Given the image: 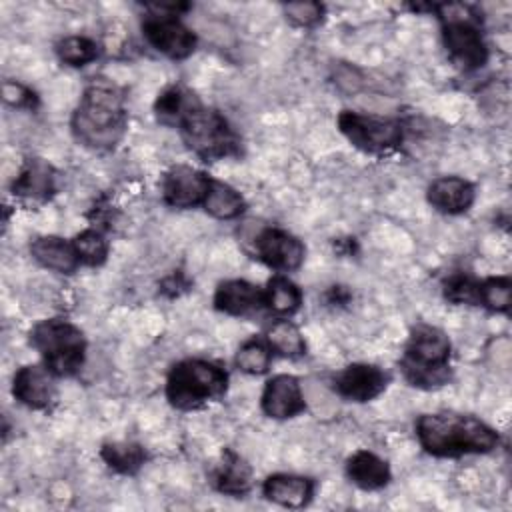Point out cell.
<instances>
[{"label": "cell", "mask_w": 512, "mask_h": 512, "mask_svg": "<svg viewBox=\"0 0 512 512\" xmlns=\"http://www.w3.org/2000/svg\"><path fill=\"white\" fill-rule=\"evenodd\" d=\"M126 124L124 90L110 78H92L70 120L74 138L86 148L110 150L122 140Z\"/></svg>", "instance_id": "1"}, {"label": "cell", "mask_w": 512, "mask_h": 512, "mask_svg": "<svg viewBox=\"0 0 512 512\" xmlns=\"http://www.w3.org/2000/svg\"><path fill=\"white\" fill-rule=\"evenodd\" d=\"M416 438L424 452L438 458L492 452L500 438L494 428L470 414L430 412L416 420Z\"/></svg>", "instance_id": "2"}, {"label": "cell", "mask_w": 512, "mask_h": 512, "mask_svg": "<svg viewBox=\"0 0 512 512\" xmlns=\"http://www.w3.org/2000/svg\"><path fill=\"white\" fill-rule=\"evenodd\" d=\"M450 338L436 326L420 324L412 330L400 360L404 378L418 388H438L450 380Z\"/></svg>", "instance_id": "3"}, {"label": "cell", "mask_w": 512, "mask_h": 512, "mask_svg": "<svg viewBox=\"0 0 512 512\" xmlns=\"http://www.w3.org/2000/svg\"><path fill=\"white\" fill-rule=\"evenodd\" d=\"M226 390V370L204 358H188L174 364L166 378V398L178 410H196L218 402Z\"/></svg>", "instance_id": "4"}, {"label": "cell", "mask_w": 512, "mask_h": 512, "mask_svg": "<svg viewBox=\"0 0 512 512\" xmlns=\"http://www.w3.org/2000/svg\"><path fill=\"white\" fill-rule=\"evenodd\" d=\"M30 344L54 376H74L86 358V338L64 318H48L30 330Z\"/></svg>", "instance_id": "5"}, {"label": "cell", "mask_w": 512, "mask_h": 512, "mask_svg": "<svg viewBox=\"0 0 512 512\" xmlns=\"http://www.w3.org/2000/svg\"><path fill=\"white\" fill-rule=\"evenodd\" d=\"M442 22V40L448 56L464 70H476L488 60V46L480 30V18L466 4L434 6Z\"/></svg>", "instance_id": "6"}, {"label": "cell", "mask_w": 512, "mask_h": 512, "mask_svg": "<svg viewBox=\"0 0 512 512\" xmlns=\"http://www.w3.org/2000/svg\"><path fill=\"white\" fill-rule=\"evenodd\" d=\"M178 130L184 144L206 162L240 154V138L230 122L218 110L202 102L194 106Z\"/></svg>", "instance_id": "7"}, {"label": "cell", "mask_w": 512, "mask_h": 512, "mask_svg": "<svg viewBox=\"0 0 512 512\" xmlns=\"http://www.w3.org/2000/svg\"><path fill=\"white\" fill-rule=\"evenodd\" d=\"M152 12L142 18V34L152 48L172 60L188 58L196 48L194 32L178 18L180 4H152Z\"/></svg>", "instance_id": "8"}, {"label": "cell", "mask_w": 512, "mask_h": 512, "mask_svg": "<svg viewBox=\"0 0 512 512\" xmlns=\"http://www.w3.org/2000/svg\"><path fill=\"white\" fill-rule=\"evenodd\" d=\"M336 122L346 140L366 154L392 152L402 144L404 138L402 124L398 120L382 118L376 114L342 110Z\"/></svg>", "instance_id": "9"}, {"label": "cell", "mask_w": 512, "mask_h": 512, "mask_svg": "<svg viewBox=\"0 0 512 512\" xmlns=\"http://www.w3.org/2000/svg\"><path fill=\"white\" fill-rule=\"evenodd\" d=\"M210 180V176L194 166L176 164L162 178V198L172 208H192L204 202Z\"/></svg>", "instance_id": "10"}, {"label": "cell", "mask_w": 512, "mask_h": 512, "mask_svg": "<svg viewBox=\"0 0 512 512\" xmlns=\"http://www.w3.org/2000/svg\"><path fill=\"white\" fill-rule=\"evenodd\" d=\"M390 382V376L376 364L366 362H354L342 368L332 384L334 390L352 402H368L380 396Z\"/></svg>", "instance_id": "11"}, {"label": "cell", "mask_w": 512, "mask_h": 512, "mask_svg": "<svg viewBox=\"0 0 512 512\" xmlns=\"http://www.w3.org/2000/svg\"><path fill=\"white\" fill-rule=\"evenodd\" d=\"M256 256L278 272H290L300 268L304 262L306 248L304 244L290 232L282 228H266L256 236L254 242Z\"/></svg>", "instance_id": "12"}, {"label": "cell", "mask_w": 512, "mask_h": 512, "mask_svg": "<svg viewBox=\"0 0 512 512\" xmlns=\"http://www.w3.org/2000/svg\"><path fill=\"white\" fill-rule=\"evenodd\" d=\"M260 404L264 414L274 420H288L298 416L306 410L300 380L292 374L272 376L264 386Z\"/></svg>", "instance_id": "13"}, {"label": "cell", "mask_w": 512, "mask_h": 512, "mask_svg": "<svg viewBox=\"0 0 512 512\" xmlns=\"http://www.w3.org/2000/svg\"><path fill=\"white\" fill-rule=\"evenodd\" d=\"M12 394L20 404L32 410H44L56 396L54 374L46 366L26 364L12 378Z\"/></svg>", "instance_id": "14"}, {"label": "cell", "mask_w": 512, "mask_h": 512, "mask_svg": "<svg viewBox=\"0 0 512 512\" xmlns=\"http://www.w3.org/2000/svg\"><path fill=\"white\" fill-rule=\"evenodd\" d=\"M264 306V292L248 280H226L214 292V308L230 316H252Z\"/></svg>", "instance_id": "15"}, {"label": "cell", "mask_w": 512, "mask_h": 512, "mask_svg": "<svg viewBox=\"0 0 512 512\" xmlns=\"http://www.w3.org/2000/svg\"><path fill=\"white\" fill-rule=\"evenodd\" d=\"M56 190V172L42 158H28L12 182V192L20 198L44 202Z\"/></svg>", "instance_id": "16"}, {"label": "cell", "mask_w": 512, "mask_h": 512, "mask_svg": "<svg viewBox=\"0 0 512 512\" xmlns=\"http://www.w3.org/2000/svg\"><path fill=\"white\" fill-rule=\"evenodd\" d=\"M476 198L474 186L460 176H442L428 186V202L444 214L466 212Z\"/></svg>", "instance_id": "17"}, {"label": "cell", "mask_w": 512, "mask_h": 512, "mask_svg": "<svg viewBox=\"0 0 512 512\" xmlns=\"http://www.w3.org/2000/svg\"><path fill=\"white\" fill-rule=\"evenodd\" d=\"M266 500L284 508H304L314 496V482L298 474H272L262 484Z\"/></svg>", "instance_id": "18"}, {"label": "cell", "mask_w": 512, "mask_h": 512, "mask_svg": "<svg viewBox=\"0 0 512 512\" xmlns=\"http://www.w3.org/2000/svg\"><path fill=\"white\" fill-rule=\"evenodd\" d=\"M346 476L362 490H380L392 480L388 462L370 450H356L346 460Z\"/></svg>", "instance_id": "19"}, {"label": "cell", "mask_w": 512, "mask_h": 512, "mask_svg": "<svg viewBox=\"0 0 512 512\" xmlns=\"http://www.w3.org/2000/svg\"><path fill=\"white\" fill-rule=\"evenodd\" d=\"M30 254L40 266L58 274H72L80 264L72 242H66L60 236L34 238L30 244Z\"/></svg>", "instance_id": "20"}, {"label": "cell", "mask_w": 512, "mask_h": 512, "mask_svg": "<svg viewBox=\"0 0 512 512\" xmlns=\"http://www.w3.org/2000/svg\"><path fill=\"white\" fill-rule=\"evenodd\" d=\"M212 484L222 494L244 496L252 488V470L236 452L224 450L222 460L212 472Z\"/></svg>", "instance_id": "21"}, {"label": "cell", "mask_w": 512, "mask_h": 512, "mask_svg": "<svg viewBox=\"0 0 512 512\" xmlns=\"http://www.w3.org/2000/svg\"><path fill=\"white\" fill-rule=\"evenodd\" d=\"M196 104H200V100L194 92L180 84H174L160 92V96L154 102V114L160 124L180 128V124L194 110Z\"/></svg>", "instance_id": "22"}, {"label": "cell", "mask_w": 512, "mask_h": 512, "mask_svg": "<svg viewBox=\"0 0 512 512\" xmlns=\"http://www.w3.org/2000/svg\"><path fill=\"white\" fill-rule=\"evenodd\" d=\"M202 206L210 216H214L218 220L238 218L246 210V202H244L242 194L236 188H232L230 184L220 182V180H210V186H208Z\"/></svg>", "instance_id": "23"}, {"label": "cell", "mask_w": 512, "mask_h": 512, "mask_svg": "<svg viewBox=\"0 0 512 512\" xmlns=\"http://www.w3.org/2000/svg\"><path fill=\"white\" fill-rule=\"evenodd\" d=\"M302 304L300 288L286 276H272L264 290V306L276 316L288 318Z\"/></svg>", "instance_id": "24"}, {"label": "cell", "mask_w": 512, "mask_h": 512, "mask_svg": "<svg viewBox=\"0 0 512 512\" xmlns=\"http://www.w3.org/2000/svg\"><path fill=\"white\" fill-rule=\"evenodd\" d=\"M266 344L284 358H300L306 354V342L300 328L288 318L276 320L266 330Z\"/></svg>", "instance_id": "25"}, {"label": "cell", "mask_w": 512, "mask_h": 512, "mask_svg": "<svg viewBox=\"0 0 512 512\" xmlns=\"http://www.w3.org/2000/svg\"><path fill=\"white\" fill-rule=\"evenodd\" d=\"M100 458L120 474H136L146 462V450L136 442H106Z\"/></svg>", "instance_id": "26"}, {"label": "cell", "mask_w": 512, "mask_h": 512, "mask_svg": "<svg viewBox=\"0 0 512 512\" xmlns=\"http://www.w3.org/2000/svg\"><path fill=\"white\" fill-rule=\"evenodd\" d=\"M58 58L68 66H86L100 54L98 44L88 36H66L56 44Z\"/></svg>", "instance_id": "27"}, {"label": "cell", "mask_w": 512, "mask_h": 512, "mask_svg": "<svg viewBox=\"0 0 512 512\" xmlns=\"http://www.w3.org/2000/svg\"><path fill=\"white\" fill-rule=\"evenodd\" d=\"M72 246L80 264L100 266L108 258V240L98 230H82L72 238Z\"/></svg>", "instance_id": "28"}, {"label": "cell", "mask_w": 512, "mask_h": 512, "mask_svg": "<svg viewBox=\"0 0 512 512\" xmlns=\"http://www.w3.org/2000/svg\"><path fill=\"white\" fill-rule=\"evenodd\" d=\"M480 304L492 312H508L512 304V282L508 276H492L478 286Z\"/></svg>", "instance_id": "29"}, {"label": "cell", "mask_w": 512, "mask_h": 512, "mask_svg": "<svg viewBox=\"0 0 512 512\" xmlns=\"http://www.w3.org/2000/svg\"><path fill=\"white\" fill-rule=\"evenodd\" d=\"M270 360H272V350L266 342L258 340V338H250L246 340L236 356H234V362L236 366L246 372V374H264L270 366Z\"/></svg>", "instance_id": "30"}, {"label": "cell", "mask_w": 512, "mask_h": 512, "mask_svg": "<svg viewBox=\"0 0 512 512\" xmlns=\"http://www.w3.org/2000/svg\"><path fill=\"white\" fill-rule=\"evenodd\" d=\"M478 286L480 282L472 280L470 276H464V274H456V276H450L444 284V296L446 300L454 302V304H470V306H476L480 304V298H478Z\"/></svg>", "instance_id": "31"}, {"label": "cell", "mask_w": 512, "mask_h": 512, "mask_svg": "<svg viewBox=\"0 0 512 512\" xmlns=\"http://www.w3.org/2000/svg\"><path fill=\"white\" fill-rule=\"evenodd\" d=\"M282 10L286 20L298 28H312L324 16V6L320 2H288Z\"/></svg>", "instance_id": "32"}, {"label": "cell", "mask_w": 512, "mask_h": 512, "mask_svg": "<svg viewBox=\"0 0 512 512\" xmlns=\"http://www.w3.org/2000/svg\"><path fill=\"white\" fill-rule=\"evenodd\" d=\"M2 96L8 104H12L16 108H32L34 102H36L34 92L30 88H26L24 84L14 82V80H6L2 84Z\"/></svg>", "instance_id": "33"}]
</instances>
